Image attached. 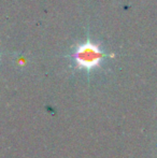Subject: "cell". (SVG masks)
<instances>
[{"label":"cell","instance_id":"obj_1","mask_svg":"<svg viewBox=\"0 0 157 158\" xmlns=\"http://www.w3.org/2000/svg\"><path fill=\"white\" fill-rule=\"evenodd\" d=\"M76 56L80 64L89 68V67L98 64V61L101 58V53L95 45L86 43L79 48Z\"/></svg>","mask_w":157,"mask_h":158}]
</instances>
